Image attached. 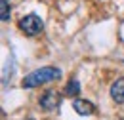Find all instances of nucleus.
Masks as SVG:
<instances>
[{
  "label": "nucleus",
  "mask_w": 124,
  "mask_h": 120,
  "mask_svg": "<svg viewBox=\"0 0 124 120\" xmlns=\"http://www.w3.org/2000/svg\"><path fill=\"white\" fill-rule=\"evenodd\" d=\"M59 76H61V71L57 67H42V69H36V71H32L31 75L25 76L21 86L27 88V90L29 88H38V86H44L48 82L57 80Z\"/></svg>",
  "instance_id": "nucleus-1"
},
{
  "label": "nucleus",
  "mask_w": 124,
  "mask_h": 120,
  "mask_svg": "<svg viewBox=\"0 0 124 120\" xmlns=\"http://www.w3.org/2000/svg\"><path fill=\"white\" fill-rule=\"evenodd\" d=\"M19 29L23 30L27 36H36V34L42 32L44 23H42V19H40L36 14H29V15H25V17H21V21H19Z\"/></svg>",
  "instance_id": "nucleus-2"
},
{
  "label": "nucleus",
  "mask_w": 124,
  "mask_h": 120,
  "mask_svg": "<svg viewBox=\"0 0 124 120\" xmlns=\"http://www.w3.org/2000/svg\"><path fill=\"white\" fill-rule=\"evenodd\" d=\"M59 105H61V93H57V91H54V90H48L40 97V107L44 111H54V109H57Z\"/></svg>",
  "instance_id": "nucleus-3"
},
{
  "label": "nucleus",
  "mask_w": 124,
  "mask_h": 120,
  "mask_svg": "<svg viewBox=\"0 0 124 120\" xmlns=\"http://www.w3.org/2000/svg\"><path fill=\"white\" fill-rule=\"evenodd\" d=\"M73 109H75V112L80 114V116H90V114L95 112L93 103L86 101V99H75V101H73Z\"/></svg>",
  "instance_id": "nucleus-4"
},
{
  "label": "nucleus",
  "mask_w": 124,
  "mask_h": 120,
  "mask_svg": "<svg viewBox=\"0 0 124 120\" xmlns=\"http://www.w3.org/2000/svg\"><path fill=\"white\" fill-rule=\"evenodd\" d=\"M111 97H113V101H116V103H124V76L122 78H116L113 84H111Z\"/></svg>",
  "instance_id": "nucleus-5"
},
{
  "label": "nucleus",
  "mask_w": 124,
  "mask_h": 120,
  "mask_svg": "<svg viewBox=\"0 0 124 120\" xmlns=\"http://www.w3.org/2000/svg\"><path fill=\"white\" fill-rule=\"evenodd\" d=\"M65 91H67V95L77 97L78 93H80V82H78L77 78H71V80H69V84H67V88H65Z\"/></svg>",
  "instance_id": "nucleus-6"
},
{
  "label": "nucleus",
  "mask_w": 124,
  "mask_h": 120,
  "mask_svg": "<svg viewBox=\"0 0 124 120\" xmlns=\"http://www.w3.org/2000/svg\"><path fill=\"white\" fill-rule=\"evenodd\" d=\"M10 14H12V10H10L8 0H2V2H0V19H2V21H8V19H10Z\"/></svg>",
  "instance_id": "nucleus-7"
}]
</instances>
